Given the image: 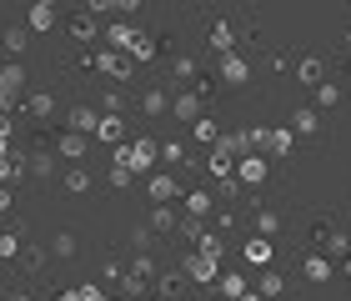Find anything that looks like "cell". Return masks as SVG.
Here are the masks:
<instances>
[{"label":"cell","instance_id":"obj_56","mask_svg":"<svg viewBox=\"0 0 351 301\" xmlns=\"http://www.w3.org/2000/svg\"><path fill=\"white\" fill-rule=\"evenodd\" d=\"M40 5H56V0H40Z\"/></svg>","mask_w":351,"mask_h":301},{"label":"cell","instance_id":"obj_57","mask_svg":"<svg viewBox=\"0 0 351 301\" xmlns=\"http://www.w3.org/2000/svg\"><path fill=\"white\" fill-rule=\"evenodd\" d=\"M271 301H286V296H271Z\"/></svg>","mask_w":351,"mask_h":301},{"label":"cell","instance_id":"obj_9","mask_svg":"<svg viewBox=\"0 0 351 301\" xmlns=\"http://www.w3.org/2000/svg\"><path fill=\"white\" fill-rule=\"evenodd\" d=\"M206 171H211L216 181H221V176H231V171H236V151L226 146V141H216V146H211V156H206Z\"/></svg>","mask_w":351,"mask_h":301},{"label":"cell","instance_id":"obj_21","mask_svg":"<svg viewBox=\"0 0 351 301\" xmlns=\"http://www.w3.org/2000/svg\"><path fill=\"white\" fill-rule=\"evenodd\" d=\"M286 291V281H281V272H271V266H261V276H256V296H281Z\"/></svg>","mask_w":351,"mask_h":301},{"label":"cell","instance_id":"obj_8","mask_svg":"<svg viewBox=\"0 0 351 301\" xmlns=\"http://www.w3.org/2000/svg\"><path fill=\"white\" fill-rule=\"evenodd\" d=\"M221 81H226L231 91H236V86H246V81H251V66H246V60L236 56V51H226V56H221Z\"/></svg>","mask_w":351,"mask_h":301},{"label":"cell","instance_id":"obj_38","mask_svg":"<svg viewBox=\"0 0 351 301\" xmlns=\"http://www.w3.org/2000/svg\"><path fill=\"white\" fill-rule=\"evenodd\" d=\"M181 281H186V272H156V287H161V296H176V291H181Z\"/></svg>","mask_w":351,"mask_h":301},{"label":"cell","instance_id":"obj_39","mask_svg":"<svg viewBox=\"0 0 351 301\" xmlns=\"http://www.w3.org/2000/svg\"><path fill=\"white\" fill-rule=\"evenodd\" d=\"M125 272H131V276H146V281H156V261H151V251H141V256H136L131 266H125Z\"/></svg>","mask_w":351,"mask_h":301},{"label":"cell","instance_id":"obj_25","mask_svg":"<svg viewBox=\"0 0 351 301\" xmlns=\"http://www.w3.org/2000/svg\"><path fill=\"white\" fill-rule=\"evenodd\" d=\"M60 156H66V161H86V136L66 131V136H60Z\"/></svg>","mask_w":351,"mask_h":301},{"label":"cell","instance_id":"obj_40","mask_svg":"<svg viewBox=\"0 0 351 301\" xmlns=\"http://www.w3.org/2000/svg\"><path fill=\"white\" fill-rule=\"evenodd\" d=\"M221 141H226V146H231L236 156H246V151H256V146H251V131H226V136H221Z\"/></svg>","mask_w":351,"mask_h":301},{"label":"cell","instance_id":"obj_24","mask_svg":"<svg viewBox=\"0 0 351 301\" xmlns=\"http://www.w3.org/2000/svg\"><path fill=\"white\" fill-rule=\"evenodd\" d=\"M141 110H146V116H166V110H171V96H166L161 86H151L146 96H141Z\"/></svg>","mask_w":351,"mask_h":301},{"label":"cell","instance_id":"obj_10","mask_svg":"<svg viewBox=\"0 0 351 301\" xmlns=\"http://www.w3.org/2000/svg\"><path fill=\"white\" fill-rule=\"evenodd\" d=\"M95 141H106V146H116V141L125 136V121L116 116V110H101V121H95V131H90Z\"/></svg>","mask_w":351,"mask_h":301},{"label":"cell","instance_id":"obj_58","mask_svg":"<svg viewBox=\"0 0 351 301\" xmlns=\"http://www.w3.org/2000/svg\"><path fill=\"white\" fill-rule=\"evenodd\" d=\"M216 301H231V296H216Z\"/></svg>","mask_w":351,"mask_h":301},{"label":"cell","instance_id":"obj_45","mask_svg":"<svg viewBox=\"0 0 351 301\" xmlns=\"http://www.w3.org/2000/svg\"><path fill=\"white\" fill-rule=\"evenodd\" d=\"M176 75H181V81H191V75H196V60H191V56H176V66H171Z\"/></svg>","mask_w":351,"mask_h":301},{"label":"cell","instance_id":"obj_29","mask_svg":"<svg viewBox=\"0 0 351 301\" xmlns=\"http://www.w3.org/2000/svg\"><path fill=\"white\" fill-rule=\"evenodd\" d=\"M56 25V5H40V0H30V30H51Z\"/></svg>","mask_w":351,"mask_h":301},{"label":"cell","instance_id":"obj_17","mask_svg":"<svg viewBox=\"0 0 351 301\" xmlns=\"http://www.w3.org/2000/svg\"><path fill=\"white\" fill-rule=\"evenodd\" d=\"M60 181H66V191H71V196H86V191H90V171H86L81 161H71Z\"/></svg>","mask_w":351,"mask_h":301},{"label":"cell","instance_id":"obj_47","mask_svg":"<svg viewBox=\"0 0 351 301\" xmlns=\"http://www.w3.org/2000/svg\"><path fill=\"white\" fill-rule=\"evenodd\" d=\"M221 196L236 201V196H241V181H236V176H221Z\"/></svg>","mask_w":351,"mask_h":301},{"label":"cell","instance_id":"obj_41","mask_svg":"<svg viewBox=\"0 0 351 301\" xmlns=\"http://www.w3.org/2000/svg\"><path fill=\"white\" fill-rule=\"evenodd\" d=\"M0 256H5V261L21 256V236H15V231H0Z\"/></svg>","mask_w":351,"mask_h":301},{"label":"cell","instance_id":"obj_27","mask_svg":"<svg viewBox=\"0 0 351 301\" xmlns=\"http://www.w3.org/2000/svg\"><path fill=\"white\" fill-rule=\"evenodd\" d=\"M25 110H30V116H56V96H51V91H36V96H25Z\"/></svg>","mask_w":351,"mask_h":301},{"label":"cell","instance_id":"obj_14","mask_svg":"<svg viewBox=\"0 0 351 301\" xmlns=\"http://www.w3.org/2000/svg\"><path fill=\"white\" fill-rule=\"evenodd\" d=\"M241 256H246L251 266H271V256H276V241H271V236H251V241L241 246Z\"/></svg>","mask_w":351,"mask_h":301},{"label":"cell","instance_id":"obj_16","mask_svg":"<svg viewBox=\"0 0 351 301\" xmlns=\"http://www.w3.org/2000/svg\"><path fill=\"white\" fill-rule=\"evenodd\" d=\"M291 131H296V136H316V131H322V110H316V106H301L296 116H291Z\"/></svg>","mask_w":351,"mask_h":301},{"label":"cell","instance_id":"obj_2","mask_svg":"<svg viewBox=\"0 0 351 301\" xmlns=\"http://www.w3.org/2000/svg\"><path fill=\"white\" fill-rule=\"evenodd\" d=\"M95 71L110 75V81H131V56L116 51V45H101V51H95Z\"/></svg>","mask_w":351,"mask_h":301},{"label":"cell","instance_id":"obj_19","mask_svg":"<svg viewBox=\"0 0 351 301\" xmlns=\"http://www.w3.org/2000/svg\"><path fill=\"white\" fill-rule=\"evenodd\" d=\"M311 91H316V110H337L341 106V86L337 81H316Z\"/></svg>","mask_w":351,"mask_h":301},{"label":"cell","instance_id":"obj_13","mask_svg":"<svg viewBox=\"0 0 351 301\" xmlns=\"http://www.w3.org/2000/svg\"><path fill=\"white\" fill-rule=\"evenodd\" d=\"M95 121H101V110H95V106H71V110H66V131L90 136V131H95Z\"/></svg>","mask_w":351,"mask_h":301},{"label":"cell","instance_id":"obj_50","mask_svg":"<svg viewBox=\"0 0 351 301\" xmlns=\"http://www.w3.org/2000/svg\"><path fill=\"white\" fill-rule=\"evenodd\" d=\"M141 5H146V0H116V10H125V15H131V10H141Z\"/></svg>","mask_w":351,"mask_h":301},{"label":"cell","instance_id":"obj_53","mask_svg":"<svg viewBox=\"0 0 351 301\" xmlns=\"http://www.w3.org/2000/svg\"><path fill=\"white\" fill-rule=\"evenodd\" d=\"M5 301H30V291H10V296H5Z\"/></svg>","mask_w":351,"mask_h":301},{"label":"cell","instance_id":"obj_48","mask_svg":"<svg viewBox=\"0 0 351 301\" xmlns=\"http://www.w3.org/2000/svg\"><path fill=\"white\" fill-rule=\"evenodd\" d=\"M131 246H136V251H151V231L136 226V231H131Z\"/></svg>","mask_w":351,"mask_h":301},{"label":"cell","instance_id":"obj_4","mask_svg":"<svg viewBox=\"0 0 351 301\" xmlns=\"http://www.w3.org/2000/svg\"><path fill=\"white\" fill-rule=\"evenodd\" d=\"M241 186H261L266 181V151H246V156H236V171H231Z\"/></svg>","mask_w":351,"mask_h":301},{"label":"cell","instance_id":"obj_34","mask_svg":"<svg viewBox=\"0 0 351 301\" xmlns=\"http://www.w3.org/2000/svg\"><path fill=\"white\" fill-rule=\"evenodd\" d=\"M25 45H30V30H25V25H10V30H5V51H10V56H25Z\"/></svg>","mask_w":351,"mask_h":301},{"label":"cell","instance_id":"obj_3","mask_svg":"<svg viewBox=\"0 0 351 301\" xmlns=\"http://www.w3.org/2000/svg\"><path fill=\"white\" fill-rule=\"evenodd\" d=\"M21 91H25V71H21V60H10V66L0 71V110L21 106Z\"/></svg>","mask_w":351,"mask_h":301},{"label":"cell","instance_id":"obj_33","mask_svg":"<svg viewBox=\"0 0 351 301\" xmlns=\"http://www.w3.org/2000/svg\"><path fill=\"white\" fill-rule=\"evenodd\" d=\"M196 251H206V256H216V261H221V256H226V241H221L216 231H201V236H196Z\"/></svg>","mask_w":351,"mask_h":301},{"label":"cell","instance_id":"obj_23","mask_svg":"<svg viewBox=\"0 0 351 301\" xmlns=\"http://www.w3.org/2000/svg\"><path fill=\"white\" fill-rule=\"evenodd\" d=\"M211 51H216V56L236 51V30H231L226 21H216V25H211Z\"/></svg>","mask_w":351,"mask_h":301},{"label":"cell","instance_id":"obj_52","mask_svg":"<svg viewBox=\"0 0 351 301\" xmlns=\"http://www.w3.org/2000/svg\"><path fill=\"white\" fill-rule=\"evenodd\" d=\"M236 301H266V296H256V291H241V296H236Z\"/></svg>","mask_w":351,"mask_h":301},{"label":"cell","instance_id":"obj_31","mask_svg":"<svg viewBox=\"0 0 351 301\" xmlns=\"http://www.w3.org/2000/svg\"><path fill=\"white\" fill-rule=\"evenodd\" d=\"M211 191H186V216H211Z\"/></svg>","mask_w":351,"mask_h":301},{"label":"cell","instance_id":"obj_36","mask_svg":"<svg viewBox=\"0 0 351 301\" xmlns=\"http://www.w3.org/2000/svg\"><path fill=\"white\" fill-rule=\"evenodd\" d=\"M146 291H151V281H146V276H131V272L121 276V296H131V301H136V296H146Z\"/></svg>","mask_w":351,"mask_h":301},{"label":"cell","instance_id":"obj_42","mask_svg":"<svg viewBox=\"0 0 351 301\" xmlns=\"http://www.w3.org/2000/svg\"><path fill=\"white\" fill-rule=\"evenodd\" d=\"M51 171H56V161H51L45 151H40V156H30V176H40V181H45Z\"/></svg>","mask_w":351,"mask_h":301},{"label":"cell","instance_id":"obj_15","mask_svg":"<svg viewBox=\"0 0 351 301\" xmlns=\"http://www.w3.org/2000/svg\"><path fill=\"white\" fill-rule=\"evenodd\" d=\"M211 287H216V296H241V291H251V281L241 276V272H216V281H211Z\"/></svg>","mask_w":351,"mask_h":301},{"label":"cell","instance_id":"obj_44","mask_svg":"<svg viewBox=\"0 0 351 301\" xmlns=\"http://www.w3.org/2000/svg\"><path fill=\"white\" fill-rule=\"evenodd\" d=\"M110 186H116V191H125V186H131L136 176H131V171H125V166H110V176H106Z\"/></svg>","mask_w":351,"mask_h":301},{"label":"cell","instance_id":"obj_51","mask_svg":"<svg viewBox=\"0 0 351 301\" xmlns=\"http://www.w3.org/2000/svg\"><path fill=\"white\" fill-rule=\"evenodd\" d=\"M0 211H10V191H5V186H0Z\"/></svg>","mask_w":351,"mask_h":301},{"label":"cell","instance_id":"obj_26","mask_svg":"<svg viewBox=\"0 0 351 301\" xmlns=\"http://www.w3.org/2000/svg\"><path fill=\"white\" fill-rule=\"evenodd\" d=\"M71 36H75V40H95V36H101V21H95L90 10L75 15V21H71Z\"/></svg>","mask_w":351,"mask_h":301},{"label":"cell","instance_id":"obj_5","mask_svg":"<svg viewBox=\"0 0 351 301\" xmlns=\"http://www.w3.org/2000/svg\"><path fill=\"white\" fill-rule=\"evenodd\" d=\"M166 116L181 121V125L196 121V116H201V91H181V96H171V110H166Z\"/></svg>","mask_w":351,"mask_h":301},{"label":"cell","instance_id":"obj_54","mask_svg":"<svg viewBox=\"0 0 351 301\" xmlns=\"http://www.w3.org/2000/svg\"><path fill=\"white\" fill-rule=\"evenodd\" d=\"M0 156H10V141H5V136H0Z\"/></svg>","mask_w":351,"mask_h":301},{"label":"cell","instance_id":"obj_30","mask_svg":"<svg viewBox=\"0 0 351 301\" xmlns=\"http://www.w3.org/2000/svg\"><path fill=\"white\" fill-rule=\"evenodd\" d=\"M191 136L206 141V146H216V141H221V125H216V121H206V116H196V121H191Z\"/></svg>","mask_w":351,"mask_h":301},{"label":"cell","instance_id":"obj_22","mask_svg":"<svg viewBox=\"0 0 351 301\" xmlns=\"http://www.w3.org/2000/svg\"><path fill=\"white\" fill-rule=\"evenodd\" d=\"M301 266H306V276L322 287V281H331V261L322 256V251H311V256H301Z\"/></svg>","mask_w":351,"mask_h":301},{"label":"cell","instance_id":"obj_28","mask_svg":"<svg viewBox=\"0 0 351 301\" xmlns=\"http://www.w3.org/2000/svg\"><path fill=\"white\" fill-rule=\"evenodd\" d=\"M176 221H181V216H176V206H171V201H156L151 226H156V231H176Z\"/></svg>","mask_w":351,"mask_h":301},{"label":"cell","instance_id":"obj_37","mask_svg":"<svg viewBox=\"0 0 351 301\" xmlns=\"http://www.w3.org/2000/svg\"><path fill=\"white\" fill-rule=\"evenodd\" d=\"M125 56H131V60H156V40L146 36V30H141V36H136V45H131Z\"/></svg>","mask_w":351,"mask_h":301},{"label":"cell","instance_id":"obj_6","mask_svg":"<svg viewBox=\"0 0 351 301\" xmlns=\"http://www.w3.org/2000/svg\"><path fill=\"white\" fill-rule=\"evenodd\" d=\"M181 272H186L191 281H216V272H221V261H216V256H206V251H191Z\"/></svg>","mask_w":351,"mask_h":301},{"label":"cell","instance_id":"obj_32","mask_svg":"<svg viewBox=\"0 0 351 301\" xmlns=\"http://www.w3.org/2000/svg\"><path fill=\"white\" fill-rule=\"evenodd\" d=\"M256 236H281V216L271 211V206H261V211H256Z\"/></svg>","mask_w":351,"mask_h":301},{"label":"cell","instance_id":"obj_18","mask_svg":"<svg viewBox=\"0 0 351 301\" xmlns=\"http://www.w3.org/2000/svg\"><path fill=\"white\" fill-rule=\"evenodd\" d=\"M322 256H326V261H351V241H346V236L322 231Z\"/></svg>","mask_w":351,"mask_h":301},{"label":"cell","instance_id":"obj_49","mask_svg":"<svg viewBox=\"0 0 351 301\" xmlns=\"http://www.w3.org/2000/svg\"><path fill=\"white\" fill-rule=\"evenodd\" d=\"M75 296H81V301H106V291H101V287H81Z\"/></svg>","mask_w":351,"mask_h":301},{"label":"cell","instance_id":"obj_1","mask_svg":"<svg viewBox=\"0 0 351 301\" xmlns=\"http://www.w3.org/2000/svg\"><path fill=\"white\" fill-rule=\"evenodd\" d=\"M156 161H161V146H156L151 136H141V141H116V156H110V166H125L131 176H151Z\"/></svg>","mask_w":351,"mask_h":301},{"label":"cell","instance_id":"obj_11","mask_svg":"<svg viewBox=\"0 0 351 301\" xmlns=\"http://www.w3.org/2000/svg\"><path fill=\"white\" fill-rule=\"evenodd\" d=\"M101 36H106V45H116V51H131V45H136V36H141V30H136L131 21H110V25L101 30Z\"/></svg>","mask_w":351,"mask_h":301},{"label":"cell","instance_id":"obj_46","mask_svg":"<svg viewBox=\"0 0 351 301\" xmlns=\"http://www.w3.org/2000/svg\"><path fill=\"white\" fill-rule=\"evenodd\" d=\"M86 10L95 15V21H101V15H110V10H116V0H86Z\"/></svg>","mask_w":351,"mask_h":301},{"label":"cell","instance_id":"obj_55","mask_svg":"<svg viewBox=\"0 0 351 301\" xmlns=\"http://www.w3.org/2000/svg\"><path fill=\"white\" fill-rule=\"evenodd\" d=\"M341 45H346V51H351V30H346V40H341Z\"/></svg>","mask_w":351,"mask_h":301},{"label":"cell","instance_id":"obj_35","mask_svg":"<svg viewBox=\"0 0 351 301\" xmlns=\"http://www.w3.org/2000/svg\"><path fill=\"white\" fill-rule=\"evenodd\" d=\"M161 161L166 166H186V141H161Z\"/></svg>","mask_w":351,"mask_h":301},{"label":"cell","instance_id":"obj_12","mask_svg":"<svg viewBox=\"0 0 351 301\" xmlns=\"http://www.w3.org/2000/svg\"><path fill=\"white\" fill-rule=\"evenodd\" d=\"M291 146H296V131H286V125H266L261 151H271V156H291Z\"/></svg>","mask_w":351,"mask_h":301},{"label":"cell","instance_id":"obj_7","mask_svg":"<svg viewBox=\"0 0 351 301\" xmlns=\"http://www.w3.org/2000/svg\"><path fill=\"white\" fill-rule=\"evenodd\" d=\"M146 196L151 201H176L181 196V181H176L171 171H156V176H146Z\"/></svg>","mask_w":351,"mask_h":301},{"label":"cell","instance_id":"obj_43","mask_svg":"<svg viewBox=\"0 0 351 301\" xmlns=\"http://www.w3.org/2000/svg\"><path fill=\"white\" fill-rule=\"evenodd\" d=\"M51 251H56V256H75V236H71V231H60L56 241H51Z\"/></svg>","mask_w":351,"mask_h":301},{"label":"cell","instance_id":"obj_20","mask_svg":"<svg viewBox=\"0 0 351 301\" xmlns=\"http://www.w3.org/2000/svg\"><path fill=\"white\" fill-rule=\"evenodd\" d=\"M296 81L301 86H316V81H326V66L316 56H301V66H296Z\"/></svg>","mask_w":351,"mask_h":301}]
</instances>
